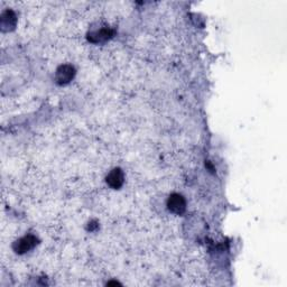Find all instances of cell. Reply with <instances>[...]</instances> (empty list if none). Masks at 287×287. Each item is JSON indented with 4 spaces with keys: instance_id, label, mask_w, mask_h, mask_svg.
<instances>
[{
    "instance_id": "obj_1",
    "label": "cell",
    "mask_w": 287,
    "mask_h": 287,
    "mask_svg": "<svg viewBox=\"0 0 287 287\" xmlns=\"http://www.w3.org/2000/svg\"><path fill=\"white\" fill-rule=\"evenodd\" d=\"M38 243V239L36 238L34 234H27V236H24L23 238L18 239L17 241H15L13 244L14 252L19 255H23L28 253L29 250L34 249Z\"/></svg>"
},
{
    "instance_id": "obj_2",
    "label": "cell",
    "mask_w": 287,
    "mask_h": 287,
    "mask_svg": "<svg viewBox=\"0 0 287 287\" xmlns=\"http://www.w3.org/2000/svg\"><path fill=\"white\" fill-rule=\"evenodd\" d=\"M75 69L71 64H63L57 67L55 73V81L57 85L65 86L70 83L75 76Z\"/></svg>"
},
{
    "instance_id": "obj_3",
    "label": "cell",
    "mask_w": 287,
    "mask_h": 287,
    "mask_svg": "<svg viewBox=\"0 0 287 287\" xmlns=\"http://www.w3.org/2000/svg\"><path fill=\"white\" fill-rule=\"evenodd\" d=\"M168 209L174 215H183L186 210V201L184 196L179 194V193L171 194L168 199Z\"/></svg>"
},
{
    "instance_id": "obj_4",
    "label": "cell",
    "mask_w": 287,
    "mask_h": 287,
    "mask_svg": "<svg viewBox=\"0 0 287 287\" xmlns=\"http://www.w3.org/2000/svg\"><path fill=\"white\" fill-rule=\"evenodd\" d=\"M125 174L120 168H114L109 172L106 177V183L113 190H119L124 185Z\"/></svg>"
},
{
    "instance_id": "obj_5",
    "label": "cell",
    "mask_w": 287,
    "mask_h": 287,
    "mask_svg": "<svg viewBox=\"0 0 287 287\" xmlns=\"http://www.w3.org/2000/svg\"><path fill=\"white\" fill-rule=\"evenodd\" d=\"M17 23V17L13 10L7 9L2 14V17H0V25H2V30L3 32H9V30H13L16 26Z\"/></svg>"
},
{
    "instance_id": "obj_6",
    "label": "cell",
    "mask_w": 287,
    "mask_h": 287,
    "mask_svg": "<svg viewBox=\"0 0 287 287\" xmlns=\"http://www.w3.org/2000/svg\"><path fill=\"white\" fill-rule=\"evenodd\" d=\"M114 32L110 28H101L89 34L88 39L92 42V43H101V42H106L109 38H111Z\"/></svg>"
},
{
    "instance_id": "obj_7",
    "label": "cell",
    "mask_w": 287,
    "mask_h": 287,
    "mask_svg": "<svg viewBox=\"0 0 287 287\" xmlns=\"http://www.w3.org/2000/svg\"><path fill=\"white\" fill-rule=\"evenodd\" d=\"M90 224H91V226H89V228H88V230H90V231H95L96 229L99 227L97 222H91Z\"/></svg>"
}]
</instances>
